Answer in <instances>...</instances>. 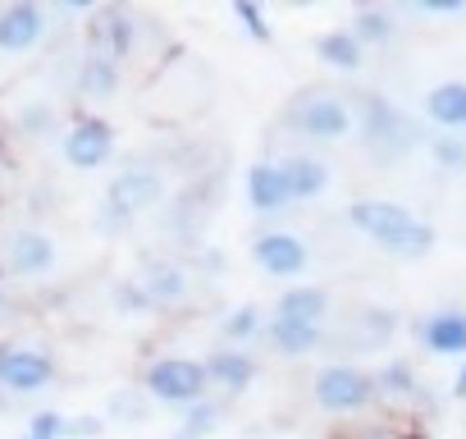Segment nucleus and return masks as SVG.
<instances>
[{
	"label": "nucleus",
	"instance_id": "nucleus-1",
	"mask_svg": "<svg viewBox=\"0 0 466 439\" xmlns=\"http://www.w3.org/2000/svg\"><path fill=\"white\" fill-rule=\"evenodd\" d=\"M165 197V179H160V169L156 165H124L115 179H110V188H106V197H101V206H96V225L106 230V234H124V225L128 220H137L147 206H156Z\"/></svg>",
	"mask_w": 466,
	"mask_h": 439
},
{
	"label": "nucleus",
	"instance_id": "nucleus-2",
	"mask_svg": "<svg viewBox=\"0 0 466 439\" xmlns=\"http://www.w3.org/2000/svg\"><path fill=\"white\" fill-rule=\"evenodd\" d=\"M357 128H361V142L380 156V160H402L407 151L420 147V124L411 115H402L393 101L366 92L357 101Z\"/></svg>",
	"mask_w": 466,
	"mask_h": 439
},
{
	"label": "nucleus",
	"instance_id": "nucleus-3",
	"mask_svg": "<svg viewBox=\"0 0 466 439\" xmlns=\"http://www.w3.org/2000/svg\"><path fill=\"white\" fill-rule=\"evenodd\" d=\"M284 119H289V128H298V133L311 138V142H339V138H348L352 124H357L352 106H348L334 87H307V92H298V97L289 101Z\"/></svg>",
	"mask_w": 466,
	"mask_h": 439
},
{
	"label": "nucleus",
	"instance_id": "nucleus-4",
	"mask_svg": "<svg viewBox=\"0 0 466 439\" xmlns=\"http://www.w3.org/2000/svg\"><path fill=\"white\" fill-rule=\"evenodd\" d=\"M311 398L329 416H357L375 403V380H370V371H361L352 362H329V366L316 371Z\"/></svg>",
	"mask_w": 466,
	"mask_h": 439
},
{
	"label": "nucleus",
	"instance_id": "nucleus-5",
	"mask_svg": "<svg viewBox=\"0 0 466 439\" xmlns=\"http://www.w3.org/2000/svg\"><path fill=\"white\" fill-rule=\"evenodd\" d=\"M142 389H147L156 403L192 407V403H201L206 389H210L206 362H192V357H156V362H147V371H142Z\"/></svg>",
	"mask_w": 466,
	"mask_h": 439
},
{
	"label": "nucleus",
	"instance_id": "nucleus-6",
	"mask_svg": "<svg viewBox=\"0 0 466 439\" xmlns=\"http://www.w3.org/2000/svg\"><path fill=\"white\" fill-rule=\"evenodd\" d=\"M56 362L37 343H0V393L10 398H33L56 384Z\"/></svg>",
	"mask_w": 466,
	"mask_h": 439
},
{
	"label": "nucleus",
	"instance_id": "nucleus-7",
	"mask_svg": "<svg viewBox=\"0 0 466 439\" xmlns=\"http://www.w3.org/2000/svg\"><path fill=\"white\" fill-rule=\"evenodd\" d=\"M0 266L19 280H42L60 266V243L42 230V225H19L0 243Z\"/></svg>",
	"mask_w": 466,
	"mask_h": 439
},
{
	"label": "nucleus",
	"instance_id": "nucleus-8",
	"mask_svg": "<svg viewBox=\"0 0 466 439\" xmlns=\"http://www.w3.org/2000/svg\"><path fill=\"white\" fill-rule=\"evenodd\" d=\"M87 51L106 60H128L137 51V15L124 5H101L87 15Z\"/></svg>",
	"mask_w": 466,
	"mask_h": 439
},
{
	"label": "nucleus",
	"instance_id": "nucleus-9",
	"mask_svg": "<svg viewBox=\"0 0 466 439\" xmlns=\"http://www.w3.org/2000/svg\"><path fill=\"white\" fill-rule=\"evenodd\" d=\"M65 160L74 165V169H101L110 156H115V128L101 119V115H78L74 124H69V133H65Z\"/></svg>",
	"mask_w": 466,
	"mask_h": 439
},
{
	"label": "nucleus",
	"instance_id": "nucleus-10",
	"mask_svg": "<svg viewBox=\"0 0 466 439\" xmlns=\"http://www.w3.org/2000/svg\"><path fill=\"white\" fill-rule=\"evenodd\" d=\"M252 261H257L261 275H270V280H298V275L311 266V252H307V243H302L293 230H266V234H257V243H252Z\"/></svg>",
	"mask_w": 466,
	"mask_h": 439
},
{
	"label": "nucleus",
	"instance_id": "nucleus-11",
	"mask_svg": "<svg viewBox=\"0 0 466 439\" xmlns=\"http://www.w3.org/2000/svg\"><path fill=\"white\" fill-rule=\"evenodd\" d=\"M46 10L42 5H5L0 10V56H33L42 42H46Z\"/></svg>",
	"mask_w": 466,
	"mask_h": 439
},
{
	"label": "nucleus",
	"instance_id": "nucleus-12",
	"mask_svg": "<svg viewBox=\"0 0 466 439\" xmlns=\"http://www.w3.org/2000/svg\"><path fill=\"white\" fill-rule=\"evenodd\" d=\"M348 220H352V230L357 234H366V239H375L380 248L398 234V230H407L411 225V210L407 206H398V201H384V197H361V201H352L348 206Z\"/></svg>",
	"mask_w": 466,
	"mask_h": 439
},
{
	"label": "nucleus",
	"instance_id": "nucleus-13",
	"mask_svg": "<svg viewBox=\"0 0 466 439\" xmlns=\"http://www.w3.org/2000/svg\"><path fill=\"white\" fill-rule=\"evenodd\" d=\"M248 206L257 215H279L293 206V188L284 174V160H257L248 169Z\"/></svg>",
	"mask_w": 466,
	"mask_h": 439
},
{
	"label": "nucleus",
	"instance_id": "nucleus-14",
	"mask_svg": "<svg viewBox=\"0 0 466 439\" xmlns=\"http://www.w3.org/2000/svg\"><path fill=\"white\" fill-rule=\"evenodd\" d=\"M416 339L439 352V357H466V311L461 307H448V311H434L416 325Z\"/></svg>",
	"mask_w": 466,
	"mask_h": 439
},
{
	"label": "nucleus",
	"instance_id": "nucleus-15",
	"mask_svg": "<svg viewBox=\"0 0 466 439\" xmlns=\"http://www.w3.org/2000/svg\"><path fill=\"white\" fill-rule=\"evenodd\" d=\"M119 83H124V74H119V65H115V60H106V56H92V51L78 60V78H74V92H78V101H87V106L115 101V97H119Z\"/></svg>",
	"mask_w": 466,
	"mask_h": 439
},
{
	"label": "nucleus",
	"instance_id": "nucleus-16",
	"mask_svg": "<svg viewBox=\"0 0 466 439\" xmlns=\"http://www.w3.org/2000/svg\"><path fill=\"white\" fill-rule=\"evenodd\" d=\"M137 284L147 289V298L156 307H174V302H183L192 293V280H187L183 261H147L137 271Z\"/></svg>",
	"mask_w": 466,
	"mask_h": 439
},
{
	"label": "nucleus",
	"instance_id": "nucleus-17",
	"mask_svg": "<svg viewBox=\"0 0 466 439\" xmlns=\"http://www.w3.org/2000/svg\"><path fill=\"white\" fill-rule=\"evenodd\" d=\"M206 380L219 384L224 393H243L252 380H257V362L243 352V348H215L206 357Z\"/></svg>",
	"mask_w": 466,
	"mask_h": 439
},
{
	"label": "nucleus",
	"instance_id": "nucleus-18",
	"mask_svg": "<svg viewBox=\"0 0 466 439\" xmlns=\"http://www.w3.org/2000/svg\"><path fill=\"white\" fill-rule=\"evenodd\" d=\"M425 115H430L439 128H448V133L466 128V83L448 78V83L430 87V92H425Z\"/></svg>",
	"mask_w": 466,
	"mask_h": 439
},
{
	"label": "nucleus",
	"instance_id": "nucleus-19",
	"mask_svg": "<svg viewBox=\"0 0 466 439\" xmlns=\"http://www.w3.org/2000/svg\"><path fill=\"white\" fill-rule=\"evenodd\" d=\"M316 60L339 69V74H357L361 60H366V46L352 37V28H334V33L316 37Z\"/></svg>",
	"mask_w": 466,
	"mask_h": 439
},
{
	"label": "nucleus",
	"instance_id": "nucleus-20",
	"mask_svg": "<svg viewBox=\"0 0 466 439\" xmlns=\"http://www.w3.org/2000/svg\"><path fill=\"white\" fill-rule=\"evenodd\" d=\"M284 174H289L293 201H316L329 188V165L320 156H289L284 160Z\"/></svg>",
	"mask_w": 466,
	"mask_h": 439
},
{
	"label": "nucleus",
	"instance_id": "nucleus-21",
	"mask_svg": "<svg viewBox=\"0 0 466 439\" xmlns=\"http://www.w3.org/2000/svg\"><path fill=\"white\" fill-rule=\"evenodd\" d=\"M266 334H270V343L284 357H307V352H316L325 343V330L320 325H302V321H284V316H270Z\"/></svg>",
	"mask_w": 466,
	"mask_h": 439
},
{
	"label": "nucleus",
	"instance_id": "nucleus-22",
	"mask_svg": "<svg viewBox=\"0 0 466 439\" xmlns=\"http://www.w3.org/2000/svg\"><path fill=\"white\" fill-rule=\"evenodd\" d=\"M275 316L284 321H302V325H320L329 316V293L325 289H289L275 302Z\"/></svg>",
	"mask_w": 466,
	"mask_h": 439
},
{
	"label": "nucleus",
	"instance_id": "nucleus-23",
	"mask_svg": "<svg viewBox=\"0 0 466 439\" xmlns=\"http://www.w3.org/2000/svg\"><path fill=\"white\" fill-rule=\"evenodd\" d=\"M370 380H375V398H393V403H402V398H411V393L420 389L411 362H402V357H398V362H384Z\"/></svg>",
	"mask_w": 466,
	"mask_h": 439
},
{
	"label": "nucleus",
	"instance_id": "nucleus-24",
	"mask_svg": "<svg viewBox=\"0 0 466 439\" xmlns=\"http://www.w3.org/2000/svg\"><path fill=\"white\" fill-rule=\"evenodd\" d=\"M219 334L228 339V348H238V343H252V339H261V334H266V316H261V307H257V302L233 307V311L224 316Z\"/></svg>",
	"mask_w": 466,
	"mask_h": 439
},
{
	"label": "nucleus",
	"instance_id": "nucleus-25",
	"mask_svg": "<svg viewBox=\"0 0 466 439\" xmlns=\"http://www.w3.org/2000/svg\"><path fill=\"white\" fill-rule=\"evenodd\" d=\"M352 37H357L361 46H389V42H393V15H384V10H375V5L357 10Z\"/></svg>",
	"mask_w": 466,
	"mask_h": 439
},
{
	"label": "nucleus",
	"instance_id": "nucleus-26",
	"mask_svg": "<svg viewBox=\"0 0 466 439\" xmlns=\"http://www.w3.org/2000/svg\"><path fill=\"white\" fill-rule=\"evenodd\" d=\"M430 248H434V230L425 225V220H411L407 230H398V234L384 243V252H393V257H407V261L425 257Z\"/></svg>",
	"mask_w": 466,
	"mask_h": 439
},
{
	"label": "nucleus",
	"instance_id": "nucleus-27",
	"mask_svg": "<svg viewBox=\"0 0 466 439\" xmlns=\"http://www.w3.org/2000/svg\"><path fill=\"white\" fill-rule=\"evenodd\" d=\"M147 416H151V407L137 389H115L106 398V421H115V425H142Z\"/></svg>",
	"mask_w": 466,
	"mask_h": 439
},
{
	"label": "nucleus",
	"instance_id": "nucleus-28",
	"mask_svg": "<svg viewBox=\"0 0 466 439\" xmlns=\"http://www.w3.org/2000/svg\"><path fill=\"white\" fill-rule=\"evenodd\" d=\"M219 421H224V407L210 403V398H201V403H192V407L183 412V434H178V439H206Z\"/></svg>",
	"mask_w": 466,
	"mask_h": 439
},
{
	"label": "nucleus",
	"instance_id": "nucleus-29",
	"mask_svg": "<svg viewBox=\"0 0 466 439\" xmlns=\"http://www.w3.org/2000/svg\"><path fill=\"white\" fill-rule=\"evenodd\" d=\"M115 307H119V311H128V316H133V311H137V316L156 311V302L147 298V289H142L137 280H119V284H115Z\"/></svg>",
	"mask_w": 466,
	"mask_h": 439
},
{
	"label": "nucleus",
	"instance_id": "nucleus-30",
	"mask_svg": "<svg viewBox=\"0 0 466 439\" xmlns=\"http://www.w3.org/2000/svg\"><path fill=\"white\" fill-rule=\"evenodd\" d=\"M233 19H238L257 42H270V24H266V15H261L257 0H233Z\"/></svg>",
	"mask_w": 466,
	"mask_h": 439
},
{
	"label": "nucleus",
	"instance_id": "nucleus-31",
	"mask_svg": "<svg viewBox=\"0 0 466 439\" xmlns=\"http://www.w3.org/2000/svg\"><path fill=\"white\" fill-rule=\"evenodd\" d=\"M28 434H37V439H65V412H33L28 416Z\"/></svg>",
	"mask_w": 466,
	"mask_h": 439
},
{
	"label": "nucleus",
	"instance_id": "nucleus-32",
	"mask_svg": "<svg viewBox=\"0 0 466 439\" xmlns=\"http://www.w3.org/2000/svg\"><path fill=\"white\" fill-rule=\"evenodd\" d=\"M430 156L448 169H461L466 165V142L461 138H439V142H430Z\"/></svg>",
	"mask_w": 466,
	"mask_h": 439
},
{
	"label": "nucleus",
	"instance_id": "nucleus-33",
	"mask_svg": "<svg viewBox=\"0 0 466 439\" xmlns=\"http://www.w3.org/2000/svg\"><path fill=\"white\" fill-rule=\"evenodd\" d=\"M24 133L28 138H42V133H51L56 128V115H51V106H33V110H24Z\"/></svg>",
	"mask_w": 466,
	"mask_h": 439
},
{
	"label": "nucleus",
	"instance_id": "nucleus-34",
	"mask_svg": "<svg viewBox=\"0 0 466 439\" xmlns=\"http://www.w3.org/2000/svg\"><path fill=\"white\" fill-rule=\"evenodd\" d=\"M106 416H65V439H87V434H101Z\"/></svg>",
	"mask_w": 466,
	"mask_h": 439
},
{
	"label": "nucleus",
	"instance_id": "nucleus-35",
	"mask_svg": "<svg viewBox=\"0 0 466 439\" xmlns=\"http://www.w3.org/2000/svg\"><path fill=\"white\" fill-rule=\"evenodd\" d=\"M416 10L420 15H461L466 0H416Z\"/></svg>",
	"mask_w": 466,
	"mask_h": 439
},
{
	"label": "nucleus",
	"instance_id": "nucleus-36",
	"mask_svg": "<svg viewBox=\"0 0 466 439\" xmlns=\"http://www.w3.org/2000/svg\"><path fill=\"white\" fill-rule=\"evenodd\" d=\"M361 439H411V434H402L393 425H370V430H361Z\"/></svg>",
	"mask_w": 466,
	"mask_h": 439
},
{
	"label": "nucleus",
	"instance_id": "nucleus-37",
	"mask_svg": "<svg viewBox=\"0 0 466 439\" xmlns=\"http://www.w3.org/2000/svg\"><path fill=\"white\" fill-rule=\"evenodd\" d=\"M452 398H466V362H461V371H457V380H452Z\"/></svg>",
	"mask_w": 466,
	"mask_h": 439
},
{
	"label": "nucleus",
	"instance_id": "nucleus-38",
	"mask_svg": "<svg viewBox=\"0 0 466 439\" xmlns=\"http://www.w3.org/2000/svg\"><path fill=\"white\" fill-rule=\"evenodd\" d=\"M19 439H37V434H19Z\"/></svg>",
	"mask_w": 466,
	"mask_h": 439
}]
</instances>
